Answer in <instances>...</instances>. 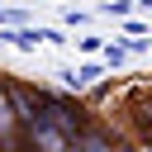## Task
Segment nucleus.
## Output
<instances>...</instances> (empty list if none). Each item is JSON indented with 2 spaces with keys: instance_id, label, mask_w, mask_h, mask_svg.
I'll use <instances>...</instances> for the list:
<instances>
[{
  "instance_id": "f257e3e1",
  "label": "nucleus",
  "mask_w": 152,
  "mask_h": 152,
  "mask_svg": "<svg viewBox=\"0 0 152 152\" xmlns=\"http://www.w3.org/2000/svg\"><path fill=\"white\" fill-rule=\"evenodd\" d=\"M76 152H114V142H109L104 133H90V128H81V133H76Z\"/></svg>"
},
{
  "instance_id": "f03ea898",
  "label": "nucleus",
  "mask_w": 152,
  "mask_h": 152,
  "mask_svg": "<svg viewBox=\"0 0 152 152\" xmlns=\"http://www.w3.org/2000/svg\"><path fill=\"white\" fill-rule=\"evenodd\" d=\"M138 128L142 138H152V104H138Z\"/></svg>"
}]
</instances>
